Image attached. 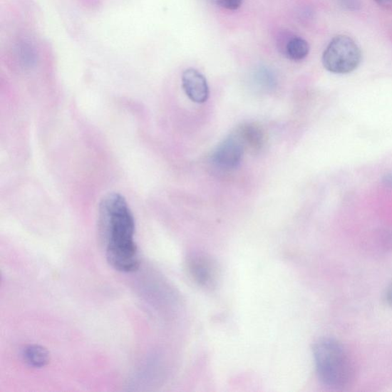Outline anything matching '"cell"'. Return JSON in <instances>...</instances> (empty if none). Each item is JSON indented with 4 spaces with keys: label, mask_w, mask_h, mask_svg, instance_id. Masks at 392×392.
Masks as SVG:
<instances>
[{
    "label": "cell",
    "mask_w": 392,
    "mask_h": 392,
    "mask_svg": "<svg viewBox=\"0 0 392 392\" xmlns=\"http://www.w3.org/2000/svg\"><path fill=\"white\" fill-rule=\"evenodd\" d=\"M187 269L192 280L204 288H212L218 282V266L206 254H191L187 261Z\"/></svg>",
    "instance_id": "obj_4"
},
{
    "label": "cell",
    "mask_w": 392,
    "mask_h": 392,
    "mask_svg": "<svg viewBox=\"0 0 392 392\" xmlns=\"http://www.w3.org/2000/svg\"><path fill=\"white\" fill-rule=\"evenodd\" d=\"M375 1L378 4L383 6H388L392 5V0H375Z\"/></svg>",
    "instance_id": "obj_14"
},
{
    "label": "cell",
    "mask_w": 392,
    "mask_h": 392,
    "mask_svg": "<svg viewBox=\"0 0 392 392\" xmlns=\"http://www.w3.org/2000/svg\"><path fill=\"white\" fill-rule=\"evenodd\" d=\"M386 298L388 303L392 306V283L388 289Z\"/></svg>",
    "instance_id": "obj_13"
},
{
    "label": "cell",
    "mask_w": 392,
    "mask_h": 392,
    "mask_svg": "<svg viewBox=\"0 0 392 392\" xmlns=\"http://www.w3.org/2000/svg\"><path fill=\"white\" fill-rule=\"evenodd\" d=\"M244 152L242 143L232 133L216 148L212 159L216 166L223 170H232L239 166Z\"/></svg>",
    "instance_id": "obj_5"
},
{
    "label": "cell",
    "mask_w": 392,
    "mask_h": 392,
    "mask_svg": "<svg viewBox=\"0 0 392 392\" xmlns=\"http://www.w3.org/2000/svg\"><path fill=\"white\" fill-rule=\"evenodd\" d=\"M324 68L334 74H349L362 61V51L355 41L347 36H338L331 40L322 58Z\"/></svg>",
    "instance_id": "obj_3"
},
{
    "label": "cell",
    "mask_w": 392,
    "mask_h": 392,
    "mask_svg": "<svg viewBox=\"0 0 392 392\" xmlns=\"http://www.w3.org/2000/svg\"><path fill=\"white\" fill-rule=\"evenodd\" d=\"M285 51L288 58L295 61H302L309 53V46L305 39L294 37L288 41Z\"/></svg>",
    "instance_id": "obj_9"
},
{
    "label": "cell",
    "mask_w": 392,
    "mask_h": 392,
    "mask_svg": "<svg viewBox=\"0 0 392 392\" xmlns=\"http://www.w3.org/2000/svg\"><path fill=\"white\" fill-rule=\"evenodd\" d=\"M340 1H341L344 7L348 9H356L359 6V0H340Z\"/></svg>",
    "instance_id": "obj_12"
},
{
    "label": "cell",
    "mask_w": 392,
    "mask_h": 392,
    "mask_svg": "<svg viewBox=\"0 0 392 392\" xmlns=\"http://www.w3.org/2000/svg\"><path fill=\"white\" fill-rule=\"evenodd\" d=\"M233 134L242 143L245 151H250L252 153H259L264 145V130L256 123H244L237 128Z\"/></svg>",
    "instance_id": "obj_7"
},
{
    "label": "cell",
    "mask_w": 392,
    "mask_h": 392,
    "mask_svg": "<svg viewBox=\"0 0 392 392\" xmlns=\"http://www.w3.org/2000/svg\"><path fill=\"white\" fill-rule=\"evenodd\" d=\"M383 182L386 185H389V187H392V174L386 175Z\"/></svg>",
    "instance_id": "obj_15"
},
{
    "label": "cell",
    "mask_w": 392,
    "mask_h": 392,
    "mask_svg": "<svg viewBox=\"0 0 392 392\" xmlns=\"http://www.w3.org/2000/svg\"><path fill=\"white\" fill-rule=\"evenodd\" d=\"M182 85L185 95L193 102L203 104L210 96L207 80L200 72L194 68H188L183 72Z\"/></svg>",
    "instance_id": "obj_6"
},
{
    "label": "cell",
    "mask_w": 392,
    "mask_h": 392,
    "mask_svg": "<svg viewBox=\"0 0 392 392\" xmlns=\"http://www.w3.org/2000/svg\"><path fill=\"white\" fill-rule=\"evenodd\" d=\"M313 351L317 375L325 386L344 389L353 383L355 367L341 344L324 338L318 340Z\"/></svg>",
    "instance_id": "obj_2"
},
{
    "label": "cell",
    "mask_w": 392,
    "mask_h": 392,
    "mask_svg": "<svg viewBox=\"0 0 392 392\" xmlns=\"http://www.w3.org/2000/svg\"><path fill=\"white\" fill-rule=\"evenodd\" d=\"M19 56L21 57L23 63L26 66L32 65L34 63V50L32 46H30L26 43L20 46Z\"/></svg>",
    "instance_id": "obj_10"
},
{
    "label": "cell",
    "mask_w": 392,
    "mask_h": 392,
    "mask_svg": "<svg viewBox=\"0 0 392 392\" xmlns=\"http://www.w3.org/2000/svg\"><path fill=\"white\" fill-rule=\"evenodd\" d=\"M214 2L223 9L236 10L242 6L243 0H214Z\"/></svg>",
    "instance_id": "obj_11"
},
{
    "label": "cell",
    "mask_w": 392,
    "mask_h": 392,
    "mask_svg": "<svg viewBox=\"0 0 392 392\" xmlns=\"http://www.w3.org/2000/svg\"><path fill=\"white\" fill-rule=\"evenodd\" d=\"M99 229L110 265L120 272L137 271L140 259L138 246L134 241L135 221L122 195L110 193L102 200L99 209Z\"/></svg>",
    "instance_id": "obj_1"
},
{
    "label": "cell",
    "mask_w": 392,
    "mask_h": 392,
    "mask_svg": "<svg viewBox=\"0 0 392 392\" xmlns=\"http://www.w3.org/2000/svg\"><path fill=\"white\" fill-rule=\"evenodd\" d=\"M22 356L25 363L31 367L43 368L50 361L48 351L43 346L30 345L23 350Z\"/></svg>",
    "instance_id": "obj_8"
}]
</instances>
